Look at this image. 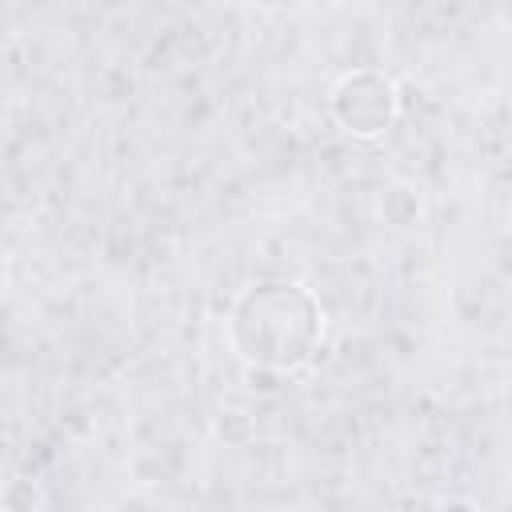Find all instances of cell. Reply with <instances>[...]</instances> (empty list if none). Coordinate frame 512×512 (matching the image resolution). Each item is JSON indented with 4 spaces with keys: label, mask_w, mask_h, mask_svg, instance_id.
Instances as JSON below:
<instances>
[{
    "label": "cell",
    "mask_w": 512,
    "mask_h": 512,
    "mask_svg": "<svg viewBox=\"0 0 512 512\" xmlns=\"http://www.w3.org/2000/svg\"><path fill=\"white\" fill-rule=\"evenodd\" d=\"M332 116L348 136H384L396 120V88L380 72H348L332 88Z\"/></svg>",
    "instance_id": "obj_2"
},
{
    "label": "cell",
    "mask_w": 512,
    "mask_h": 512,
    "mask_svg": "<svg viewBox=\"0 0 512 512\" xmlns=\"http://www.w3.org/2000/svg\"><path fill=\"white\" fill-rule=\"evenodd\" d=\"M324 340L320 300L292 280H260L244 288L228 312L232 352L268 372H296Z\"/></svg>",
    "instance_id": "obj_1"
}]
</instances>
